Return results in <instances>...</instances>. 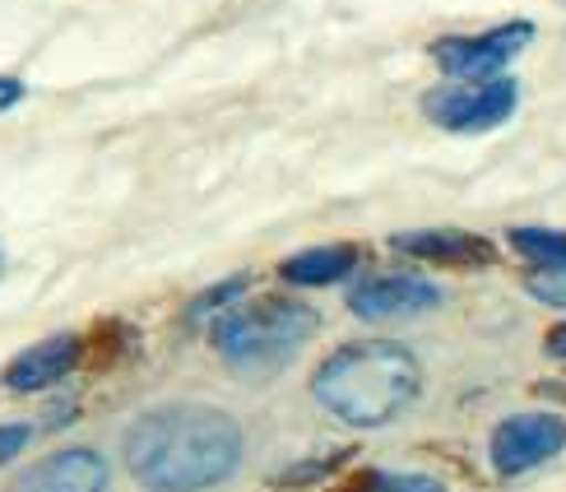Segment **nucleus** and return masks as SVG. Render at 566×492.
<instances>
[{"label": "nucleus", "instance_id": "f257e3e1", "mask_svg": "<svg viewBox=\"0 0 566 492\" xmlns=\"http://www.w3.org/2000/svg\"><path fill=\"white\" fill-rule=\"evenodd\" d=\"M247 437L238 418L209 405H163L126 432V464L149 492H205L238 474Z\"/></svg>", "mask_w": 566, "mask_h": 492}, {"label": "nucleus", "instance_id": "f03ea898", "mask_svg": "<svg viewBox=\"0 0 566 492\" xmlns=\"http://www.w3.org/2000/svg\"><path fill=\"white\" fill-rule=\"evenodd\" d=\"M422 390V367L405 344L363 339L335 348L312 377V395L339 423L386 428L405 414Z\"/></svg>", "mask_w": 566, "mask_h": 492}, {"label": "nucleus", "instance_id": "7ed1b4c3", "mask_svg": "<svg viewBox=\"0 0 566 492\" xmlns=\"http://www.w3.org/2000/svg\"><path fill=\"white\" fill-rule=\"evenodd\" d=\"M312 331H316V312L306 302L261 297V302H238V312H228L214 325V348L242 377H270L312 339Z\"/></svg>", "mask_w": 566, "mask_h": 492}, {"label": "nucleus", "instance_id": "20e7f679", "mask_svg": "<svg viewBox=\"0 0 566 492\" xmlns=\"http://www.w3.org/2000/svg\"><path fill=\"white\" fill-rule=\"evenodd\" d=\"M515 103H521L515 80H455L446 88H432L428 98H422V112H428V122H437L441 130L483 135V130H497L502 122H511Z\"/></svg>", "mask_w": 566, "mask_h": 492}, {"label": "nucleus", "instance_id": "39448f33", "mask_svg": "<svg viewBox=\"0 0 566 492\" xmlns=\"http://www.w3.org/2000/svg\"><path fill=\"white\" fill-rule=\"evenodd\" d=\"M530 42H534V23L515 19L474 38H441L432 56L451 80H497V70H506V61L521 56Z\"/></svg>", "mask_w": 566, "mask_h": 492}, {"label": "nucleus", "instance_id": "423d86ee", "mask_svg": "<svg viewBox=\"0 0 566 492\" xmlns=\"http://www.w3.org/2000/svg\"><path fill=\"white\" fill-rule=\"evenodd\" d=\"M562 451H566V418L557 414H515L492 432V464L506 479L530 474Z\"/></svg>", "mask_w": 566, "mask_h": 492}, {"label": "nucleus", "instance_id": "0eeeda50", "mask_svg": "<svg viewBox=\"0 0 566 492\" xmlns=\"http://www.w3.org/2000/svg\"><path fill=\"white\" fill-rule=\"evenodd\" d=\"M437 302H441V289L418 274H381L348 293V307L358 321H409L432 312Z\"/></svg>", "mask_w": 566, "mask_h": 492}, {"label": "nucleus", "instance_id": "6e6552de", "mask_svg": "<svg viewBox=\"0 0 566 492\" xmlns=\"http://www.w3.org/2000/svg\"><path fill=\"white\" fill-rule=\"evenodd\" d=\"M10 492H107V460L88 447H65L29 464Z\"/></svg>", "mask_w": 566, "mask_h": 492}, {"label": "nucleus", "instance_id": "1a4fd4ad", "mask_svg": "<svg viewBox=\"0 0 566 492\" xmlns=\"http://www.w3.org/2000/svg\"><path fill=\"white\" fill-rule=\"evenodd\" d=\"M395 251L418 255L432 265H451V270H483L492 265V242L474 238V232H455V228H422V232H395L390 238Z\"/></svg>", "mask_w": 566, "mask_h": 492}, {"label": "nucleus", "instance_id": "9d476101", "mask_svg": "<svg viewBox=\"0 0 566 492\" xmlns=\"http://www.w3.org/2000/svg\"><path fill=\"white\" fill-rule=\"evenodd\" d=\"M75 367H80V335H52V339L29 344L6 367V386L19 390V395H33V390H46V386L65 381Z\"/></svg>", "mask_w": 566, "mask_h": 492}, {"label": "nucleus", "instance_id": "9b49d317", "mask_svg": "<svg viewBox=\"0 0 566 492\" xmlns=\"http://www.w3.org/2000/svg\"><path fill=\"white\" fill-rule=\"evenodd\" d=\"M358 261H363L358 247H306V251L289 255V261L279 265V274L297 289H321V284H339V279H348L353 270H358Z\"/></svg>", "mask_w": 566, "mask_h": 492}, {"label": "nucleus", "instance_id": "f8f14e48", "mask_svg": "<svg viewBox=\"0 0 566 492\" xmlns=\"http://www.w3.org/2000/svg\"><path fill=\"white\" fill-rule=\"evenodd\" d=\"M511 247L521 251L525 261L544 265V270L566 265V232H548V228H515V232H511Z\"/></svg>", "mask_w": 566, "mask_h": 492}, {"label": "nucleus", "instance_id": "ddd939ff", "mask_svg": "<svg viewBox=\"0 0 566 492\" xmlns=\"http://www.w3.org/2000/svg\"><path fill=\"white\" fill-rule=\"evenodd\" d=\"M339 492H446V483L441 479H432V474H386V470H367V474H358L348 488H339Z\"/></svg>", "mask_w": 566, "mask_h": 492}, {"label": "nucleus", "instance_id": "4468645a", "mask_svg": "<svg viewBox=\"0 0 566 492\" xmlns=\"http://www.w3.org/2000/svg\"><path fill=\"white\" fill-rule=\"evenodd\" d=\"M525 293L538 297V302H548V307H566V265L530 274L525 279Z\"/></svg>", "mask_w": 566, "mask_h": 492}, {"label": "nucleus", "instance_id": "2eb2a0df", "mask_svg": "<svg viewBox=\"0 0 566 492\" xmlns=\"http://www.w3.org/2000/svg\"><path fill=\"white\" fill-rule=\"evenodd\" d=\"M247 293V279H228V284H219L214 293H205V297H196L191 302V321H205V316H219L223 312V302H232V297H242Z\"/></svg>", "mask_w": 566, "mask_h": 492}, {"label": "nucleus", "instance_id": "dca6fc26", "mask_svg": "<svg viewBox=\"0 0 566 492\" xmlns=\"http://www.w3.org/2000/svg\"><path fill=\"white\" fill-rule=\"evenodd\" d=\"M29 428H23V423H0V464H10L23 447H29Z\"/></svg>", "mask_w": 566, "mask_h": 492}, {"label": "nucleus", "instance_id": "f3484780", "mask_svg": "<svg viewBox=\"0 0 566 492\" xmlns=\"http://www.w3.org/2000/svg\"><path fill=\"white\" fill-rule=\"evenodd\" d=\"M19 98H23V84L10 80V75H0V112H10Z\"/></svg>", "mask_w": 566, "mask_h": 492}, {"label": "nucleus", "instance_id": "a211bd4d", "mask_svg": "<svg viewBox=\"0 0 566 492\" xmlns=\"http://www.w3.org/2000/svg\"><path fill=\"white\" fill-rule=\"evenodd\" d=\"M548 354H553V358H566V325L548 331Z\"/></svg>", "mask_w": 566, "mask_h": 492}]
</instances>
